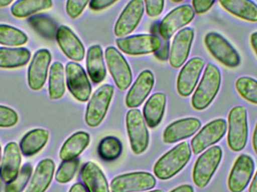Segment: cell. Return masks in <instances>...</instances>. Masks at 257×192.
Instances as JSON below:
<instances>
[{
    "instance_id": "1",
    "label": "cell",
    "mask_w": 257,
    "mask_h": 192,
    "mask_svg": "<svg viewBox=\"0 0 257 192\" xmlns=\"http://www.w3.org/2000/svg\"><path fill=\"white\" fill-rule=\"evenodd\" d=\"M191 154L187 142L179 143L157 161L154 167V174L161 180L171 179L187 165Z\"/></svg>"
},
{
    "instance_id": "2",
    "label": "cell",
    "mask_w": 257,
    "mask_h": 192,
    "mask_svg": "<svg viewBox=\"0 0 257 192\" xmlns=\"http://www.w3.org/2000/svg\"><path fill=\"white\" fill-rule=\"evenodd\" d=\"M221 84L220 69L212 63L205 68L202 80L192 98V106L197 110L206 109L217 96Z\"/></svg>"
},
{
    "instance_id": "3",
    "label": "cell",
    "mask_w": 257,
    "mask_h": 192,
    "mask_svg": "<svg viewBox=\"0 0 257 192\" xmlns=\"http://www.w3.org/2000/svg\"><path fill=\"white\" fill-rule=\"evenodd\" d=\"M227 143L231 150L240 152L247 144L248 137L247 113L245 107L236 106L228 116Z\"/></svg>"
},
{
    "instance_id": "4",
    "label": "cell",
    "mask_w": 257,
    "mask_h": 192,
    "mask_svg": "<svg viewBox=\"0 0 257 192\" xmlns=\"http://www.w3.org/2000/svg\"><path fill=\"white\" fill-rule=\"evenodd\" d=\"M222 157L223 150L220 146H214L198 158L193 171V182L198 188H204L208 185L220 165Z\"/></svg>"
},
{
    "instance_id": "5",
    "label": "cell",
    "mask_w": 257,
    "mask_h": 192,
    "mask_svg": "<svg viewBox=\"0 0 257 192\" xmlns=\"http://www.w3.org/2000/svg\"><path fill=\"white\" fill-rule=\"evenodd\" d=\"M114 92L112 85L105 84L93 93L86 110L85 122L88 126L96 128L105 119Z\"/></svg>"
},
{
    "instance_id": "6",
    "label": "cell",
    "mask_w": 257,
    "mask_h": 192,
    "mask_svg": "<svg viewBox=\"0 0 257 192\" xmlns=\"http://www.w3.org/2000/svg\"><path fill=\"white\" fill-rule=\"evenodd\" d=\"M205 44L211 55L228 68H236L241 64V57L235 48L221 35L217 33H208Z\"/></svg>"
},
{
    "instance_id": "7",
    "label": "cell",
    "mask_w": 257,
    "mask_h": 192,
    "mask_svg": "<svg viewBox=\"0 0 257 192\" xmlns=\"http://www.w3.org/2000/svg\"><path fill=\"white\" fill-rule=\"evenodd\" d=\"M126 122L132 150L136 155H140L148 149L149 144V134L140 110H128Z\"/></svg>"
},
{
    "instance_id": "8",
    "label": "cell",
    "mask_w": 257,
    "mask_h": 192,
    "mask_svg": "<svg viewBox=\"0 0 257 192\" xmlns=\"http://www.w3.org/2000/svg\"><path fill=\"white\" fill-rule=\"evenodd\" d=\"M105 60L108 70L119 90H127L132 84L133 75L126 59L117 48L108 47L105 50Z\"/></svg>"
},
{
    "instance_id": "9",
    "label": "cell",
    "mask_w": 257,
    "mask_h": 192,
    "mask_svg": "<svg viewBox=\"0 0 257 192\" xmlns=\"http://www.w3.org/2000/svg\"><path fill=\"white\" fill-rule=\"evenodd\" d=\"M155 178L147 172L125 173L114 178L111 182L112 192H139L152 189L156 185Z\"/></svg>"
},
{
    "instance_id": "10",
    "label": "cell",
    "mask_w": 257,
    "mask_h": 192,
    "mask_svg": "<svg viewBox=\"0 0 257 192\" xmlns=\"http://www.w3.org/2000/svg\"><path fill=\"white\" fill-rule=\"evenodd\" d=\"M119 49L130 56L145 55L155 53L161 47V40L153 35H136L117 39Z\"/></svg>"
},
{
    "instance_id": "11",
    "label": "cell",
    "mask_w": 257,
    "mask_h": 192,
    "mask_svg": "<svg viewBox=\"0 0 257 192\" xmlns=\"http://www.w3.org/2000/svg\"><path fill=\"white\" fill-rule=\"evenodd\" d=\"M227 130V123L223 119H214L205 125L191 140V147L195 155L220 141Z\"/></svg>"
},
{
    "instance_id": "12",
    "label": "cell",
    "mask_w": 257,
    "mask_h": 192,
    "mask_svg": "<svg viewBox=\"0 0 257 192\" xmlns=\"http://www.w3.org/2000/svg\"><path fill=\"white\" fill-rule=\"evenodd\" d=\"M68 89L78 101L85 102L91 94V85L84 69L78 63L70 62L66 66Z\"/></svg>"
},
{
    "instance_id": "13",
    "label": "cell",
    "mask_w": 257,
    "mask_h": 192,
    "mask_svg": "<svg viewBox=\"0 0 257 192\" xmlns=\"http://www.w3.org/2000/svg\"><path fill=\"white\" fill-rule=\"evenodd\" d=\"M254 168L253 158L250 155L241 154L235 161L228 179L229 191H244L251 179Z\"/></svg>"
},
{
    "instance_id": "14",
    "label": "cell",
    "mask_w": 257,
    "mask_h": 192,
    "mask_svg": "<svg viewBox=\"0 0 257 192\" xmlns=\"http://www.w3.org/2000/svg\"><path fill=\"white\" fill-rule=\"evenodd\" d=\"M194 16V10L189 5H184L173 9L160 23L159 27L160 36L165 40H169L178 30L190 24Z\"/></svg>"
},
{
    "instance_id": "15",
    "label": "cell",
    "mask_w": 257,
    "mask_h": 192,
    "mask_svg": "<svg viewBox=\"0 0 257 192\" xmlns=\"http://www.w3.org/2000/svg\"><path fill=\"white\" fill-rule=\"evenodd\" d=\"M204 66L205 61L199 57L192 58L183 66L177 81V90L180 96L187 97L192 94Z\"/></svg>"
},
{
    "instance_id": "16",
    "label": "cell",
    "mask_w": 257,
    "mask_h": 192,
    "mask_svg": "<svg viewBox=\"0 0 257 192\" xmlns=\"http://www.w3.org/2000/svg\"><path fill=\"white\" fill-rule=\"evenodd\" d=\"M51 62V54L48 50H39L33 56L27 75L28 85L31 90L39 91L44 87Z\"/></svg>"
},
{
    "instance_id": "17",
    "label": "cell",
    "mask_w": 257,
    "mask_h": 192,
    "mask_svg": "<svg viewBox=\"0 0 257 192\" xmlns=\"http://www.w3.org/2000/svg\"><path fill=\"white\" fill-rule=\"evenodd\" d=\"M144 12L143 0H131L116 22L114 34L117 37H123L133 33L140 23Z\"/></svg>"
},
{
    "instance_id": "18",
    "label": "cell",
    "mask_w": 257,
    "mask_h": 192,
    "mask_svg": "<svg viewBox=\"0 0 257 192\" xmlns=\"http://www.w3.org/2000/svg\"><path fill=\"white\" fill-rule=\"evenodd\" d=\"M194 39V30L190 27L180 30L172 42L169 53V64L174 69L181 67L188 58Z\"/></svg>"
},
{
    "instance_id": "19",
    "label": "cell",
    "mask_w": 257,
    "mask_h": 192,
    "mask_svg": "<svg viewBox=\"0 0 257 192\" xmlns=\"http://www.w3.org/2000/svg\"><path fill=\"white\" fill-rule=\"evenodd\" d=\"M57 43L65 55L74 61H82L85 55L84 45L78 36L66 26H60L56 35Z\"/></svg>"
},
{
    "instance_id": "20",
    "label": "cell",
    "mask_w": 257,
    "mask_h": 192,
    "mask_svg": "<svg viewBox=\"0 0 257 192\" xmlns=\"http://www.w3.org/2000/svg\"><path fill=\"white\" fill-rule=\"evenodd\" d=\"M201 125L200 120L196 118H185L175 121L165 129L163 142L169 144L188 138L197 132Z\"/></svg>"
},
{
    "instance_id": "21",
    "label": "cell",
    "mask_w": 257,
    "mask_h": 192,
    "mask_svg": "<svg viewBox=\"0 0 257 192\" xmlns=\"http://www.w3.org/2000/svg\"><path fill=\"white\" fill-rule=\"evenodd\" d=\"M154 85L152 72L145 70L141 72L126 97V104L130 108L140 106L151 93Z\"/></svg>"
},
{
    "instance_id": "22",
    "label": "cell",
    "mask_w": 257,
    "mask_h": 192,
    "mask_svg": "<svg viewBox=\"0 0 257 192\" xmlns=\"http://www.w3.org/2000/svg\"><path fill=\"white\" fill-rule=\"evenodd\" d=\"M19 146L15 142L6 145L0 166V178L3 182L9 183L13 181L20 172L21 153Z\"/></svg>"
},
{
    "instance_id": "23",
    "label": "cell",
    "mask_w": 257,
    "mask_h": 192,
    "mask_svg": "<svg viewBox=\"0 0 257 192\" xmlns=\"http://www.w3.org/2000/svg\"><path fill=\"white\" fill-rule=\"evenodd\" d=\"M55 164L51 158L42 160L36 167L26 192H45L54 177Z\"/></svg>"
},
{
    "instance_id": "24",
    "label": "cell",
    "mask_w": 257,
    "mask_h": 192,
    "mask_svg": "<svg viewBox=\"0 0 257 192\" xmlns=\"http://www.w3.org/2000/svg\"><path fill=\"white\" fill-rule=\"evenodd\" d=\"M81 178L88 192H110L103 172L92 161L86 163L82 167Z\"/></svg>"
},
{
    "instance_id": "25",
    "label": "cell",
    "mask_w": 257,
    "mask_h": 192,
    "mask_svg": "<svg viewBox=\"0 0 257 192\" xmlns=\"http://www.w3.org/2000/svg\"><path fill=\"white\" fill-rule=\"evenodd\" d=\"M166 105V96L164 93H154L147 101L143 109V117L150 128H156L161 122Z\"/></svg>"
},
{
    "instance_id": "26",
    "label": "cell",
    "mask_w": 257,
    "mask_h": 192,
    "mask_svg": "<svg viewBox=\"0 0 257 192\" xmlns=\"http://www.w3.org/2000/svg\"><path fill=\"white\" fill-rule=\"evenodd\" d=\"M49 139L47 130L36 128L27 132L20 143V149L24 156H33L40 152Z\"/></svg>"
},
{
    "instance_id": "27",
    "label": "cell",
    "mask_w": 257,
    "mask_h": 192,
    "mask_svg": "<svg viewBox=\"0 0 257 192\" xmlns=\"http://www.w3.org/2000/svg\"><path fill=\"white\" fill-rule=\"evenodd\" d=\"M90 137L85 131H78L66 140L61 147L60 158L62 161H69L78 158L88 146Z\"/></svg>"
},
{
    "instance_id": "28",
    "label": "cell",
    "mask_w": 257,
    "mask_h": 192,
    "mask_svg": "<svg viewBox=\"0 0 257 192\" xmlns=\"http://www.w3.org/2000/svg\"><path fill=\"white\" fill-rule=\"evenodd\" d=\"M87 69L90 78L94 84L102 82L106 76L103 52L99 45H93L87 51Z\"/></svg>"
},
{
    "instance_id": "29",
    "label": "cell",
    "mask_w": 257,
    "mask_h": 192,
    "mask_svg": "<svg viewBox=\"0 0 257 192\" xmlns=\"http://www.w3.org/2000/svg\"><path fill=\"white\" fill-rule=\"evenodd\" d=\"M227 12L249 22H257V5L251 0H219Z\"/></svg>"
},
{
    "instance_id": "30",
    "label": "cell",
    "mask_w": 257,
    "mask_h": 192,
    "mask_svg": "<svg viewBox=\"0 0 257 192\" xmlns=\"http://www.w3.org/2000/svg\"><path fill=\"white\" fill-rule=\"evenodd\" d=\"M31 53L27 48H0V68L16 69L26 66L30 61Z\"/></svg>"
},
{
    "instance_id": "31",
    "label": "cell",
    "mask_w": 257,
    "mask_h": 192,
    "mask_svg": "<svg viewBox=\"0 0 257 192\" xmlns=\"http://www.w3.org/2000/svg\"><path fill=\"white\" fill-rule=\"evenodd\" d=\"M52 6V0H18L11 8V12L15 18H25Z\"/></svg>"
},
{
    "instance_id": "32",
    "label": "cell",
    "mask_w": 257,
    "mask_h": 192,
    "mask_svg": "<svg viewBox=\"0 0 257 192\" xmlns=\"http://www.w3.org/2000/svg\"><path fill=\"white\" fill-rule=\"evenodd\" d=\"M65 87L64 68L59 62H56L50 69L48 92L51 100H57L64 96Z\"/></svg>"
},
{
    "instance_id": "33",
    "label": "cell",
    "mask_w": 257,
    "mask_h": 192,
    "mask_svg": "<svg viewBox=\"0 0 257 192\" xmlns=\"http://www.w3.org/2000/svg\"><path fill=\"white\" fill-rule=\"evenodd\" d=\"M123 152L121 142L115 137H104L98 146V153L101 158L106 161H114Z\"/></svg>"
},
{
    "instance_id": "34",
    "label": "cell",
    "mask_w": 257,
    "mask_h": 192,
    "mask_svg": "<svg viewBox=\"0 0 257 192\" xmlns=\"http://www.w3.org/2000/svg\"><path fill=\"white\" fill-rule=\"evenodd\" d=\"M28 41L27 35L11 26L0 24V44L6 46L17 47L25 45Z\"/></svg>"
},
{
    "instance_id": "35",
    "label": "cell",
    "mask_w": 257,
    "mask_h": 192,
    "mask_svg": "<svg viewBox=\"0 0 257 192\" xmlns=\"http://www.w3.org/2000/svg\"><path fill=\"white\" fill-rule=\"evenodd\" d=\"M30 25L43 37L52 39L56 37L57 29L54 21L45 15H35L29 20Z\"/></svg>"
},
{
    "instance_id": "36",
    "label": "cell",
    "mask_w": 257,
    "mask_h": 192,
    "mask_svg": "<svg viewBox=\"0 0 257 192\" xmlns=\"http://www.w3.org/2000/svg\"><path fill=\"white\" fill-rule=\"evenodd\" d=\"M237 92L244 100L257 104V81L249 77H241L235 82Z\"/></svg>"
},
{
    "instance_id": "37",
    "label": "cell",
    "mask_w": 257,
    "mask_h": 192,
    "mask_svg": "<svg viewBox=\"0 0 257 192\" xmlns=\"http://www.w3.org/2000/svg\"><path fill=\"white\" fill-rule=\"evenodd\" d=\"M79 165L80 160L78 158L63 161L55 175L57 182L60 183H67L70 182L76 174Z\"/></svg>"
},
{
    "instance_id": "38",
    "label": "cell",
    "mask_w": 257,
    "mask_h": 192,
    "mask_svg": "<svg viewBox=\"0 0 257 192\" xmlns=\"http://www.w3.org/2000/svg\"><path fill=\"white\" fill-rule=\"evenodd\" d=\"M33 167L30 164H24L21 169L17 177L12 182L7 183L5 188V192H22L27 186L31 177Z\"/></svg>"
},
{
    "instance_id": "39",
    "label": "cell",
    "mask_w": 257,
    "mask_h": 192,
    "mask_svg": "<svg viewBox=\"0 0 257 192\" xmlns=\"http://www.w3.org/2000/svg\"><path fill=\"white\" fill-rule=\"evenodd\" d=\"M18 113L13 109L0 105V128H11L18 122Z\"/></svg>"
},
{
    "instance_id": "40",
    "label": "cell",
    "mask_w": 257,
    "mask_h": 192,
    "mask_svg": "<svg viewBox=\"0 0 257 192\" xmlns=\"http://www.w3.org/2000/svg\"><path fill=\"white\" fill-rule=\"evenodd\" d=\"M90 0H67L66 12L72 19H76L84 12Z\"/></svg>"
},
{
    "instance_id": "41",
    "label": "cell",
    "mask_w": 257,
    "mask_h": 192,
    "mask_svg": "<svg viewBox=\"0 0 257 192\" xmlns=\"http://www.w3.org/2000/svg\"><path fill=\"white\" fill-rule=\"evenodd\" d=\"M148 16L156 18L161 15L164 9L165 0H145Z\"/></svg>"
},
{
    "instance_id": "42",
    "label": "cell",
    "mask_w": 257,
    "mask_h": 192,
    "mask_svg": "<svg viewBox=\"0 0 257 192\" xmlns=\"http://www.w3.org/2000/svg\"><path fill=\"white\" fill-rule=\"evenodd\" d=\"M215 0H193V10L196 13L205 14L212 7Z\"/></svg>"
},
{
    "instance_id": "43",
    "label": "cell",
    "mask_w": 257,
    "mask_h": 192,
    "mask_svg": "<svg viewBox=\"0 0 257 192\" xmlns=\"http://www.w3.org/2000/svg\"><path fill=\"white\" fill-rule=\"evenodd\" d=\"M118 0H90V8L92 10L99 12L110 7Z\"/></svg>"
},
{
    "instance_id": "44",
    "label": "cell",
    "mask_w": 257,
    "mask_h": 192,
    "mask_svg": "<svg viewBox=\"0 0 257 192\" xmlns=\"http://www.w3.org/2000/svg\"><path fill=\"white\" fill-rule=\"evenodd\" d=\"M155 57L161 61H166L169 57V40L163 42L160 49L155 52Z\"/></svg>"
},
{
    "instance_id": "45",
    "label": "cell",
    "mask_w": 257,
    "mask_h": 192,
    "mask_svg": "<svg viewBox=\"0 0 257 192\" xmlns=\"http://www.w3.org/2000/svg\"><path fill=\"white\" fill-rule=\"evenodd\" d=\"M170 192H194L193 187L190 185H183L177 187L175 189Z\"/></svg>"
},
{
    "instance_id": "46",
    "label": "cell",
    "mask_w": 257,
    "mask_h": 192,
    "mask_svg": "<svg viewBox=\"0 0 257 192\" xmlns=\"http://www.w3.org/2000/svg\"><path fill=\"white\" fill-rule=\"evenodd\" d=\"M69 192H87V190L82 184L78 182L72 185Z\"/></svg>"
},
{
    "instance_id": "47",
    "label": "cell",
    "mask_w": 257,
    "mask_h": 192,
    "mask_svg": "<svg viewBox=\"0 0 257 192\" xmlns=\"http://www.w3.org/2000/svg\"><path fill=\"white\" fill-rule=\"evenodd\" d=\"M250 44L257 56V32L250 36Z\"/></svg>"
},
{
    "instance_id": "48",
    "label": "cell",
    "mask_w": 257,
    "mask_h": 192,
    "mask_svg": "<svg viewBox=\"0 0 257 192\" xmlns=\"http://www.w3.org/2000/svg\"><path fill=\"white\" fill-rule=\"evenodd\" d=\"M249 192H257V172L253 177L251 184H250Z\"/></svg>"
},
{
    "instance_id": "49",
    "label": "cell",
    "mask_w": 257,
    "mask_h": 192,
    "mask_svg": "<svg viewBox=\"0 0 257 192\" xmlns=\"http://www.w3.org/2000/svg\"><path fill=\"white\" fill-rule=\"evenodd\" d=\"M253 147L257 155V122L253 135Z\"/></svg>"
},
{
    "instance_id": "50",
    "label": "cell",
    "mask_w": 257,
    "mask_h": 192,
    "mask_svg": "<svg viewBox=\"0 0 257 192\" xmlns=\"http://www.w3.org/2000/svg\"><path fill=\"white\" fill-rule=\"evenodd\" d=\"M13 0H0V8L6 7L12 3Z\"/></svg>"
},
{
    "instance_id": "51",
    "label": "cell",
    "mask_w": 257,
    "mask_h": 192,
    "mask_svg": "<svg viewBox=\"0 0 257 192\" xmlns=\"http://www.w3.org/2000/svg\"><path fill=\"white\" fill-rule=\"evenodd\" d=\"M148 192H163V190L157 189V190H154V191H148Z\"/></svg>"
},
{
    "instance_id": "52",
    "label": "cell",
    "mask_w": 257,
    "mask_h": 192,
    "mask_svg": "<svg viewBox=\"0 0 257 192\" xmlns=\"http://www.w3.org/2000/svg\"><path fill=\"white\" fill-rule=\"evenodd\" d=\"M174 3H180V2H182L183 0H172Z\"/></svg>"
},
{
    "instance_id": "53",
    "label": "cell",
    "mask_w": 257,
    "mask_h": 192,
    "mask_svg": "<svg viewBox=\"0 0 257 192\" xmlns=\"http://www.w3.org/2000/svg\"><path fill=\"white\" fill-rule=\"evenodd\" d=\"M1 158H2V150H1V146H0V162H1Z\"/></svg>"
}]
</instances>
